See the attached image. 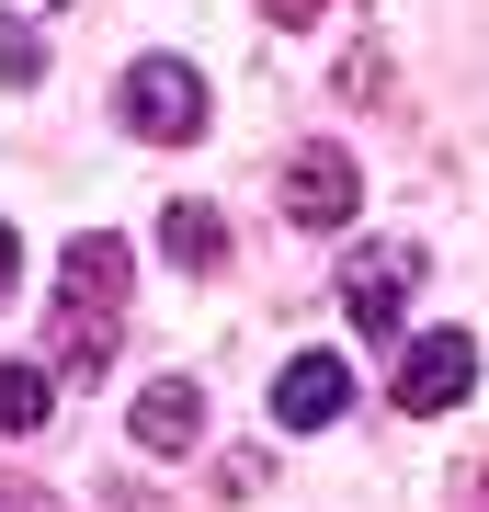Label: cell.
<instances>
[{
	"label": "cell",
	"mask_w": 489,
	"mask_h": 512,
	"mask_svg": "<svg viewBox=\"0 0 489 512\" xmlns=\"http://www.w3.org/2000/svg\"><path fill=\"white\" fill-rule=\"evenodd\" d=\"M273 205H285L296 228H353V217H364V171H353V148L308 137L285 171H273Z\"/></svg>",
	"instance_id": "6da1fadb"
},
{
	"label": "cell",
	"mask_w": 489,
	"mask_h": 512,
	"mask_svg": "<svg viewBox=\"0 0 489 512\" xmlns=\"http://www.w3.org/2000/svg\"><path fill=\"white\" fill-rule=\"evenodd\" d=\"M114 114H126L137 137H160V148L205 137V69H182V57H137L126 92H114Z\"/></svg>",
	"instance_id": "7a4b0ae2"
},
{
	"label": "cell",
	"mask_w": 489,
	"mask_h": 512,
	"mask_svg": "<svg viewBox=\"0 0 489 512\" xmlns=\"http://www.w3.org/2000/svg\"><path fill=\"white\" fill-rule=\"evenodd\" d=\"M421 285V251H399V239H376V251L342 262V319L364 330V342H399V296Z\"/></svg>",
	"instance_id": "3957f363"
},
{
	"label": "cell",
	"mask_w": 489,
	"mask_h": 512,
	"mask_svg": "<svg viewBox=\"0 0 489 512\" xmlns=\"http://www.w3.org/2000/svg\"><path fill=\"white\" fill-rule=\"evenodd\" d=\"M467 387H478V342H467V330H421V342L399 353V410L433 421V410L467 399Z\"/></svg>",
	"instance_id": "277c9868"
},
{
	"label": "cell",
	"mask_w": 489,
	"mask_h": 512,
	"mask_svg": "<svg viewBox=\"0 0 489 512\" xmlns=\"http://www.w3.org/2000/svg\"><path fill=\"white\" fill-rule=\"evenodd\" d=\"M342 399H353V365H342V353H296V365L273 376V421H285V433H330Z\"/></svg>",
	"instance_id": "5b68a950"
},
{
	"label": "cell",
	"mask_w": 489,
	"mask_h": 512,
	"mask_svg": "<svg viewBox=\"0 0 489 512\" xmlns=\"http://www.w3.org/2000/svg\"><path fill=\"white\" fill-rule=\"evenodd\" d=\"M126 433L148 444V456H182V444L205 433V387H194V376H148L137 410H126Z\"/></svg>",
	"instance_id": "8992f818"
},
{
	"label": "cell",
	"mask_w": 489,
	"mask_h": 512,
	"mask_svg": "<svg viewBox=\"0 0 489 512\" xmlns=\"http://www.w3.org/2000/svg\"><path fill=\"white\" fill-rule=\"evenodd\" d=\"M57 274H69V308H114V296H126V239H114V228H80Z\"/></svg>",
	"instance_id": "52a82bcc"
},
{
	"label": "cell",
	"mask_w": 489,
	"mask_h": 512,
	"mask_svg": "<svg viewBox=\"0 0 489 512\" xmlns=\"http://www.w3.org/2000/svg\"><path fill=\"white\" fill-rule=\"evenodd\" d=\"M160 251H171V274H217L228 262V217L217 205H160Z\"/></svg>",
	"instance_id": "ba28073f"
},
{
	"label": "cell",
	"mask_w": 489,
	"mask_h": 512,
	"mask_svg": "<svg viewBox=\"0 0 489 512\" xmlns=\"http://www.w3.org/2000/svg\"><path fill=\"white\" fill-rule=\"evenodd\" d=\"M46 410H57L46 365H0V433H46Z\"/></svg>",
	"instance_id": "9c48e42d"
},
{
	"label": "cell",
	"mask_w": 489,
	"mask_h": 512,
	"mask_svg": "<svg viewBox=\"0 0 489 512\" xmlns=\"http://www.w3.org/2000/svg\"><path fill=\"white\" fill-rule=\"evenodd\" d=\"M23 285V239H12V217H0V296Z\"/></svg>",
	"instance_id": "30bf717a"
},
{
	"label": "cell",
	"mask_w": 489,
	"mask_h": 512,
	"mask_svg": "<svg viewBox=\"0 0 489 512\" xmlns=\"http://www.w3.org/2000/svg\"><path fill=\"white\" fill-rule=\"evenodd\" d=\"M57 12V0H0V23H46Z\"/></svg>",
	"instance_id": "8fae6325"
},
{
	"label": "cell",
	"mask_w": 489,
	"mask_h": 512,
	"mask_svg": "<svg viewBox=\"0 0 489 512\" xmlns=\"http://www.w3.org/2000/svg\"><path fill=\"white\" fill-rule=\"evenodd\" d=\"M0 512H57V501L46 490H0Z\"/></svg>",
	"instance_id": "7c38bea8"
}]
</instances>
